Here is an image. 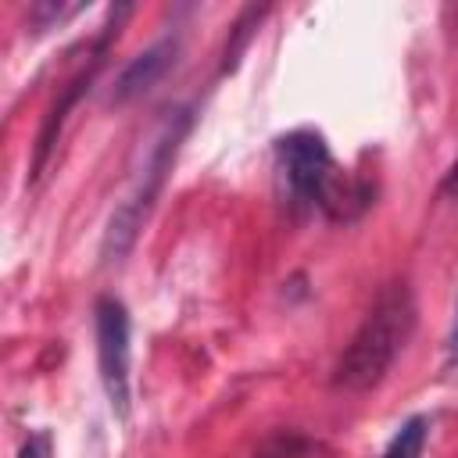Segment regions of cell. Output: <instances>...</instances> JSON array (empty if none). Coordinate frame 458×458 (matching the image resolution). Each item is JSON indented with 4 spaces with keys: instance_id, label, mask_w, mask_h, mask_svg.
Here are the masks:
<instances>
[{
    "instance_id": "cell-1",
    "label": "cell",
    "mask_w": 458,
    "mask_h": 458,
    "mask_svg": "<svg viewBox=\"0 0 458 458\" xmlns=\"http://www.w3.org/2000/svg\"><path fill=\"white\" fill-rule=\"evenodd\" d=\"M415 318H419V308H415L411 286L386 283L369 304L347 347L340 351L333 365V386L344 394H369L372 386H379L390 365L397 361V354L404 351V344L411 340Z\"/></svg>"
},
{
    "instance_id": "cell-2",
    "label": "cell",
    "mask_w": 458,
    "mask_h": 458,
    "mask_svg": "<svg viewBox=\"0 0 458 458\" xmlns=\"http://www.w3.org/2000/svg\"><path fill=\"white\" fill-rule=\"evenodd\" d=\"M276 161L290 197L304 208L322 211L329 222H351L372 204V186L340 172L318 129H293L279 136Z\"/></svg>"
},
{
    "instance_id": "cell-3",
    "label": "cell",
    "mask_w": 458,
    "mask_h": 458,
    "mask_svg": "<svg viewBox=\"0 0 458 458\" xmlns=\"http://www.w3.org/2000/svg\"><path fill=\"white\" fill-rule=\"evenodd\" d=\"M190 125H193V111L190 107H175L157 125L136 182L129 186V193L122 197V204L107 218V229H104V240H100V261L104 265H118L132 250V243H136V236H140L157 193L165 190V179H168V172H172V165L179 157V147H182Z\"/></svg>"
},
{
    "instance_id": "cell-4",
    "label": "cell",
    "mask_w": 458,
    "mask_h": 458,
    "mask_svg": "<svg viewBox=\"0 0 458 458\" xmlns=\"http://www.w3.org/2000/svg\"><path fill=\"white\" fill-rule=\"evenodd\" d=\"M93 336H97V372L107 394V404L118 419H129V365H132V322L129 308L104 293L93 304Z\"/></svg>"
},
{
    "instance_id": "cell-5",
    "label": "cell",
    "mask_w": 458,
    "mask_h": 458,
    "mask_svg": "<svg viewBox=\"0 0 458 458\" xmlns=\"http://www.w3.org/2000/svg\"><path fill=\"white\" fill-rule=\"evenodd\" d=\"M129 4H118L114 11H111V18H107V25L100 29V36H97V47H93V61L75 75V79H68L64 82V89L57 93V100L47 107V114H43V125H39V136H36V150H32V165H29V179H39L43 175V168H47V161H50V154H54V147H57V140H61V129H64V122H68V114H72V107L79 104V97L89 89V82L97 79V72H100V64H104V54H107V47H111V39L118 36V29H122V21L129 18Z\"/></svg>"
},
{
    "instance_id": "cell-6",
    "label": "cell",
    "mask_w": 458,
    "mask_h": 458,
    "mask_svg": "<svg viewBox=\"0 0 458 458\" xmlns=\"http://www.w3.org/2000/svg\"><path fill=\"white\" fill-rule=\"evenodd\" d=\"M179 61V36H161L154 39L150 47H143L136 57H129V64L114 75L111 89H107V104L111 107H122V104H132L140 100L143 93H150L165 75L168 68Z\"/></svg>"
},
{
    "instance_id": "cell-7",
    "label": "cell",
    "mask_w": 458,
    "mask_h": 458,
    "mask_svg": "<svg viewBox=\"0 0 458 458\" xmlns=\"http://www.w3.org/2000/svg\"><path fill=\"white\" fill-rule=\"evenodd\" d=\"M426 437H429V419L426 415H411V419H404L397 426V433L390 437V444L383 447L379 458H422Z\"/></svg>"
},
{
    "instance_id": "cell-8",
    "label": "cell",
    "mask_w": 458,
    "mask_h": 458,
    "mask_svg": "<svg viewBox=\"0 0 458 458\" xmlns=\"http://www.w3.org/2000/svg\"><path fill=\"white\" fill-rule=\"evenodd\" d=\"M261 14H265V7H243V11H240L236 25L229 29L225 54H222V75H225V72H233V68L240 64V57H243V50H247V43H250V36H254V29H258Z\"/></svg>"
},
{
    "instance_id": "cell-9",
    "label": "cell",
    "mask_w": 458,
    "mask_h": 458,
    "mask_svg": "<svg viewBox=\"0 0 458 458\" xmlns=\"http://www.w3.org/2000/svg\"><path fill=\"white\" fill-rule=\"evenodd\" d=\"M308 451H315V444L308 437H301V433H276V437H268L258 447L254 458H304Z\"/></svg>"
},
{
    "instance_id": "cell-10",
    "label": "cell",
    "mask_w": 458,
    "mask_h": 458,
    "mask_svg": "<svg viewBox=\"0 0 458 458\" xmlns=\"http://www.w3.org/2000/svg\"><path fill=\"white\" fill-rule=\"evenodd\" d=\"M18 458H50V437L39 429V433H29L18 447Z\"/></svg>"
},
{
    "instance_id": "cell-11",
    "label": "cell",
    "mask_w": 458,
    "mask_h": 458,
    "mask_svg": "<svg viewBox=\"0 0 458 458\" xmlns=\"http://www.w3.org/2000/svg\"><path fill=\"white\" fill-rule=\"evenodd\" d=\"M440 190H444V193H458V157H454V165L447 168V175H444Z\"/></svg>"
},
{
    "instance_id": "cell-12",
    "label": "cell",
    "mask_w": 458,
    "mask_h": 458,
    "mask_svg": "<svg viewBox=\"0 0 458 458\" xmlns=\"http://www.w3.org/2000/svg\"><path fill=\"white\" fill-rule=\"evenodd\" d=\"M451 354L458 358V322H454V333H451Z\"/></svg>"
}]
</instances>
